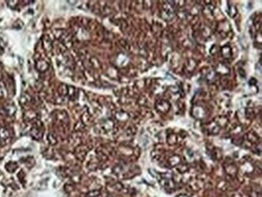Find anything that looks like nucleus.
<instances>
[{"instance_id":"7ed1b4c3","label":"nucleus","mask_w":262,"mask_h":197,"mask_svg":"<svg viewBox=\"0 0 262 197\" xmlns=\"http://www.w3.org/2000/svg\"><path fill=\"white\" fill-rule=\"evenodd\" d=\"M178 197H187V196H186V195H179Z\"/></svg>"},{"instance_id":"f03ea898","label":"nucleus","mask_w":262,"mask_h":197,"mask_svg":"<svg viewBox=\"0 0 262 197\" xmlns=\"http://www.w3.org/2000/svg\"><path fill=\"white\" fill-rule=\"evenodd\" d=\"M99 192L98 191H93V192H90L89 193H87V197H97L99 195Z\"/></svg>"},{"instance_id":"f257e3e1","label":"nucleus","mask_w":262,"mask_h":197,"mask_svg":"<svg viewBox=\"0 0 262 197\" xmlns=\"http://www.w3.org/2000/svg\"><path fill=\"white\" fill-rule=\"evenodd\" d=\"M8 136H9L8 132L6 131L5 129H0V138L4 140L6 138H8Z\"/></svg>"}]
</instances>
